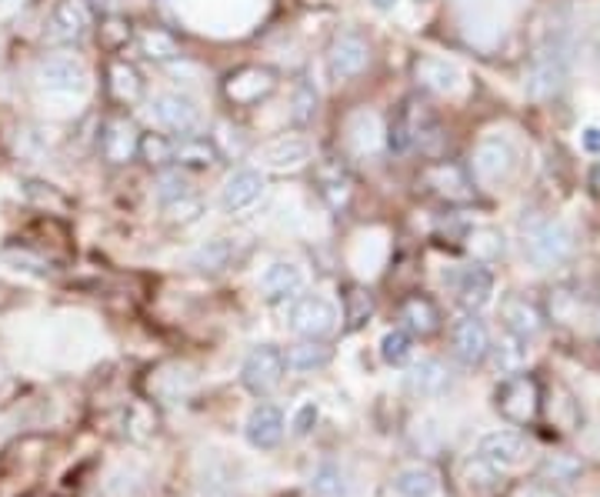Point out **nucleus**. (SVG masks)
Returning a JSON list of instances; mask_svg holds the SVG:
<instances>
[{
  "label": "nucleus",
  "instance_id": "1",
  "mask_svg": "<svg viewBox=\"0 0 600 497\" xmlns=\"http://www.w3.org/2000/svg\"><path fill=\"white\" fill-rule=\"evenodd\" d=\"M570 60H574V34L567 24H557L544 34L541 47L533 50L530 68H527V94L533 100H548L554 97L567 74H570Z\"/></svg>",
  "mask_w": 600,
  "mask_h": 497
},
{
  "label": "nucleus",
  "instance_id": "2",
  "mask_svg": "<svg viewBox=\"0 0 600 497\" xmlns=\"http://www.w3.org/2000/svg\"><path fill=\"white\" fill-rule=\"evenodd\" d=\"M444 144V128L440 117L421 100V97H408L397 107L393 123L387 128V147L397 154H437Z\"/></svg>",
  "mask_w": 600,
  "mask_h": 497
},
{
  "label": "nucleus",
  "instance_id": "3",
  "mask_svg": "<svg viewBox=\"0 0 600 497\" xmlns=\"http://www.w3.org/2000/svg\"><path fill=\"white\" fill-rule=\"evenodd\" d=\"M520 247L533 268H557L574 255V234L564 221L554 217H530L520 227Z\"/></svg>",
  "mask_w": 600,
  "mask_h": 497
},
{
  "label": "nucleus",
  "instance_id": "4",
  "mask_svg": "<svg viewBox=\"0 0 600 497\" xmlns=\"http://www.w3.org/2000/svg\"><path fill=\"white\" fill-rule=\"evenodd\" d=\"M37 91L50 100H81L87 94V68L78 57H44L37 64Z\"/></svg>",
  "mask_w": 600,
  "mask_h": 497
},
{
  "label": "nucleus",
  "instance_id": "5",
  "mask_svg": "<svg viewBox=\"0 0 600 497\" xmlns=\"http://www.w3.org/2000/svg\"><path fill=\"white\" fill-rule=\"evenodd\" d=\"M541 404H544V398H541L538 378H533V375H523V370H517V375L504 378V384H501L497 394H494L497 414H501L504 421L517 424V427H527V424L538 421Z\"/></svg>",
  "mask_w": 600,
  "mask_h": 497
},
{
  "label": "nucleus",
  "instance_id": "6",
  "mask_svg": "<svg viewBox=\"0 0 600 497\" xmlns=\"http://www.w3.org/2000/svg\"><path fill=\"white\" fill-rule=\"evenodd\" d=\"M341 324V310L323 294H297L287 307V328L301 338H330Z\"/></svg>",
  "mask_w": 600,
  "mask_h": 497
},
{
  "label": "nucleus",
  "instance_id": "7",
  "mask_svg": "<svg viewBox=\"0 0 600 497\" xmlns=\"http://www.w3.org/2000/svg\"><path fill=\"white\" fill-rule=\"evenodd\" d=\"M287 375V364H284V351L274 344H257L240 367V381L250 394L267 398L271 391H278V384Z\"/></svg>",
  "mask_w": 600,
  "mask_h": 497
},
{
  "label": "nucleus",
  "instance_id": "8",
  "mask_svg": "<svg viewBox=\"0 0 600 497\" xmlns=\"http://www.w3.org/2000/svg\"><path fill=\"white\" fill-rule=\"evenodd\" d=\"M370 60V47L361 34L344 31L330 40L327 54H323V74L330 84H344L351 78H357Z\"/></svg>",
  "mask_w": 600,
  "mask_h": 497
},
{
  "label": "nucleus",
  "instance_id": "9",
  "mask_svg": "<svg viewBox=\"0 0 600 497\" xmlns=\"http://www.w3.org/2000/svg\"><path fill=\"white\" fill-rule=\"evenodd\" d=\"M148 114H151V120L157 123L161 131L177 134V138L197 134L200 131V120H204V117H200V107L187 94H177V91L154 94Z\"/></svg>",
  "mask_w": 600,
  "mask_h": 497
},
{
  "label": "nucleus",
  "instance_id": "10",
  "mask_svg": "<svg viewBox=\"0 0 600 497\" xmlns=\"http://www.w3.org/2000/svg\"><path fill=\"white\" fill-rule=\"evenodd\" d=\"M424 184L434 198H440L444 204H471L478 198L474 177L463 164L454 161H437L424 170Z\"/></svg>",
  "mask_w": 600,
  "mask_h": 497
},
{
  "label": "nucleus",
  "instance_id": "11",
  "mask_svg": "<svg viewBox=\"0 0 600 497\" xmlns=\"http://www.w3.org/2000/svg\"><path fill=\"white\" fill-rule=\"evenodd\" d=\"M447 281L457 294V304L467 310V315H478V310H484L494 297V274L481 261L454 268Z\"/></svg>",
  "mask_w": 600,
  "mask_h": 497
},
{
  "label": "nucleus",
  "instance_id": "12",
  "mask_svg": "<svg viewBox=\"0 0 600 497\" xmlns=\"http://www.w3.org/2000/svg\"><path fill=\"white\" fill-rule=\"evenodd\" d=\"M91 34V8L84 0H60V4L50 11L47 31L44 37L54 47H74Z\"/></svg>",
  "mask_w": 600,
  "mask_h": 497
},
{
  "label": "nucleus",
  "instance_id": "13",
  "mask_svg": "<svg viewBox=\"0 0 600 497\" xmlns=\"http://www.w3.org/2000/svg\"><path fill=\"white\" fill-rule=\"evenodd\" d=\"M501 321H504V331L523 344L530 341H538L548 328V318H544V310L533 304L530 297L523 294H507L501 300Z\"/></svg>",
  "mask_w": 600,
  "mask_h": 497
},
{
  "label": "nucleus",
  "instance_id": "14",
  "mask_svg": "<svg viewBox=\"0 0 600 497\" xmlns=\"http://www.w3.org/2000/svg\"><path fill=\"white\" fill-rule=\"evenodd\" d=\"M138 147H141V131L133 128V120L127 117H107L101 123V134H97V151L107 164L120 167V164H130L138 157Z\"/></svg>",
  "mask_w": 600,
  "mask_h": 497
},
{
  "label": "nucleus",
  "instance_id": "15",
  "mask_svg": "<svg viewBox=\"0 0 600 497\" xmlns=\"http://www.w3.org/2000/svg\"><path fill=\"white\" fill-rule=\"evenodd\" d=\"M278 87V74L271 68H237L227 74L224 81V97L237 107H254L260 100H267Z\"/></svg>",
  "mask_w": 600,
  "mask_h": 497
},
{
  "label": "nucleus",
  "instance_id": "16",
  "mask_svg": "<svg viewBox=\"0 0 600 497\" xmlns=\"http://www.w3.org/2000/svg\"><path fill=\"white\" fill-rule=\"evenodd\" d=\"M514 167H517V147L507 138L491 134V138H484L478 144V151H474V174H478V180L504 184V180H510Z\"/></svg>",
  "mask_w": 600,
  "mask_h": 497
},
{
  "label": "nucleus",
  "instance_id": "17",
  "mask_svg": "<svg viewBox=\"0 0 600 497\" xmlns=\"http://www.w3.org/2000/svg\"><path fill=\"white\" fill-rule=\"evenodd\" d=\"M450 344H454V357L463 364V367H478L487 360V351H491V334H487V324L478 318V315H467L454 324L450 331Z\"/></svg>",
  "mask_w": 600,
  "mask_h": 497
},
{
  "label": "nucleus",
  "instance_id": "18",
  "mask_svg": "<svg viewBox=\"0 0 600 497\" xmlns=\"http://www.w3.org/2000/svg\"><path fill=\"white\" fill-rule=\"evenodd\" d=\"M263 191H267V180H263L260 170H254V167H237V170L227 174L224 188H221V208H224L227 214H240V211L254 208V204L263 198Z\"/></svg>",
  "mask_w": 600,
  "mask_h": 497
},
{
  "label": "nucleus",
  "instance_id": "19",
  "mask_svg": "<svg viewBox=\"0 0 600 497\" xmlns=\"http://www.w3.org/2000/svg\"><path fill=\"white\" fill-rule=\"evenodd\" d=\"M348 144L357 157H377L384 147H387V128H384V120L377 110H357L351 114L348 120Z\"/></svg>",
  "mask_w": 600,
  "mask_h": 497
},
{
  "label": "nucleus",
  "instance_id": "20",
  "mask_svg": "<svg viewBox=\"0 0 600 497\" xmlns=\"http://www.w3.org/2000/svg\"><path fill=\"white\" fill-rule=\"evenodd\" d=\"M314 177H317V191H320V198L327 201L330 211H344L351 204L354 177H351V170L341 161H333V157L330 161H317Z\"/></svg>",
  "mask_w": 600,
  "mask_h": 497
},
{
  "label": "nucleus",
  "instance_id": "21",
  "mask_svg": "<svg viewBox=\"0 0 600 497\" xmlns=\"http://www.w3.org/2000/svg\"><path fill=\"white\" fill-rule=\"evenodd\" d=\"M244 438L257 451H271L284 441V414L274 404H257L244 424Z\"/></svg>",
  "mask_w": 600,
  "mask_h": 497
},
{
  "label": "nucleus",
  "instance_id": "22",
  "mask_svg": "<svg viewBox=\"0 0 600 497\" xmlns=\"http://www.w3.org/2000/svg\"><path fill=\"white\" fill-rule=\"evenodd\" d=\"M310 141L301 134H281L260 147V164L271 170H301L310 164Z\"/></svg>",
  "mask_w": 600,
  "mask_h": 497
},
{
  "label": "nucleus",
  "instance_id": "23",
  "mask_svg": "<svg viewBox=\"0 0 600 497\" xmlns=\"http://www.w3.org/2000/svg\"><path fill=\"white\" fill-rule=\"evenodd\" d=\"M414 78L421 87H427L434 94H457L463 84V71L454 64V60L437 57V54H424L414 60Z\"/></svg>",
  "mask_w": 600,
  "mask_h": 497
},
{
  "label": "nucleus",
  "instance_id": "24",
  "mask_svg": "<svg viewBox=\"0 0 600 497\" xmlns=\"http://www.w3.org/2000/svg\"><path fill=\"white\" fill-rule=\"evenodd\" d=\"M304 271L294 261H278L260 274V291L271 304H291L297 294H304Z\"/></svg>",
  "mask_w": 600,
  "mask_h": 497
},
{
  "label": "nucleus",
  "instance_id": "25",
  "mask_svg": "<svg viewBox=\"0 0 600 497\" xmlns=\"http://www.w3.org/2000/svg\"><path fill=\"white\" fill-rule=\"evenodd\" d=\"M478 454L487 464H494L497 471H507V468H517L527 458V441H523V434H517V430H494V434H487V438H481Z\"/></svg>",
  "mask_w": 600,
  "mask_h": 497
},
{
  "label": "nucleus",
  "instance_id": "26",
  "mask_svg": "<svg viewBox=\"0 0 600 497\" xmlns=\"http://www.w3.org/2000/svg\"><path fill=\"white\" fill-rule=\"evenodd\" d=\"M240 255H244V244L237 237H214L208 244H200L190 255V268L204 271V274H217V271L234 268L240 261Z\"/></svg>",
  "mask_w": 600,
  "mask_h": 497
},
{
  "label": "nucleus",
  "instance_id": "27",
  "mask_svg": "<svg viewBox=\"0 0 600 497\" xmlns=\"http://www.w3.org/2000/svg\"><path fill=\"white\" fill-rule=\"evenodd\" d=\"M450 384H454L450 367L440 357H421L411 367V391L421 398H440L450 391Z\"/></svg>",
  "mask_w": 600,
  "mask_h": 497
},
{
  "label": "nucleus",
  "instance_id": "28",
  "mask_svg": "<svg viewBox=\"0 0 600 497\" xmlns=\"http://www.w3.org/2000/svg\"><path fill=\"white\" fill-rule=\"evenodd\" d=\"M400 321H404V331H411L414 338H431L440 331V310L431 297L414 294L400 304Z\"/></svg>",
  "mask_w": 600,
  "mask_h": 497
},
{
  "label": "nucleus",
  "instance_id": "29",
  "mask_svg": "<svg viewBox=\"0 0 600 497\" xmlns=\"http://www.w3.org/2000/svg\"><path fill=\"white\" fill-rule=\"evenodd\" d=\"M333 357V347L323 338H304L291 351H284V364L294 375H314V370L327 367Z\"/></svg>",
  "mask_w": 600,
  "mask_h": 497
},
{
  "label": "nucleus",
  "instance_id": "30",
  "mask_svg": "<svg viewBox=\"0 0 600 497\" xmlns=\"http://www.w3.org/2000/svg\"><path fill=\"white\" fill-rule=\"evenodd\" d=\"M390 487L397 497H434L440 487V474L431 464H408L393 474Z\"/></svg>",
  "mask_w": 600,
  "mask_h": 497
},
{
  "label": "nucleus",
  "instance_id": "31",
  "mask_svg": "<svg viewBox=\"0 0 600 497\" xmlns=\"http://www.w3.org/2000/svg\"><path fill=\"white\" fill-rule=\"evenodd\" d=\"M221 161L217 147L211 138H197V134H187V138H177L174 141V164L180 167H190V170H208Z\"/></svg>",
  "mask_w": 600,
  "mask_h": 497
},
{
  "label": "nucleus",
  "instance_id": "32",
  "mask_svg": "<svg viewBox=\"0 0 600 497\" xmlns=\"http://www.w3.org/2000/svg\"><path fill=\"white\" fill-rule=\"evenodd\" d=\"M107 78H110V94L120 104H138L144 97V78H141L138 68L127 64V60H114Z\"/></svg>",
  "mask_w": 600,
  "mask_h": 497
},
{
  "label": "nucleus",
  "instance_id": "33",
  "mask_svg": "<svg viewBox=\"0 0 600 497\" xmlns=\"http://www.w3.org/2000/svg\"><path fill=\"white\" fill-rule=\"evenodd\" d=\"M460 477H463V484L471 487L478 497H487V494H494V490L501 487L504 471H497V468H494V464H487L481 454H474V458H467V461H463Z\"/></svg>",
  "mask_w": 600,
  "mask_h": 497
},
{
  "label": "nucleus",
  "instance_id": "34",
  "mask_svg": "<svg viewBox=\"0 0 600 497\" xmlns=\"http://www.w3.org/2000/svg\"><path fill=\"white\" fill-rule=\"evenodd\" d=\"M310 490L317 497H348L351 494V481H348V474H344V468L338 461H320L314 468Z\"/></svg>",
  "mask_w": 600,
  "mask_h": 497
},
{
  "label": "nucleus",
  "instance_id": "35",
  "mask_svg": "<svg viewBox=\"0 0 600 497\" xmlns=\"http://www.w3.org/2000/svg\"><path fill=\"white\" fill-rule=\"evenodd\" d=\"M138 47L148 60H154V64H167V60L180 57V44L174 34L161 31V27H144L138 34Z\"/></svg>",
  "mask_w": 600,
  "mask_h": 497
},
{
  "label": "nucleus",
  "instance_id": "36",
  "mask_svg": "<svg viewBox=\"0 0 600 497\" xmlns=\"http://www.w3.org/2000/svg\"><path fill=\"white\" fill-rule=\"evenodd\" d=\"M320 110V91L314 87L310 78H297L294 81V91H291V120L297 128H307V123L317 117Z\"/></svg>",
  "mask_w": 600,
  "mask_h": 497
},
{
  "label": "nucleus",
  "instance_id": "37",
  "mask_svg": "<svg viewBox=\"0 0 600 497\" xmlns=\"http://www.w3.org/2000/svg\"><path fill=\"white\" fill-rule=\"evenodd\" d=\"M374 315V294L361 284H348L344 287V321H348V331H361Z\"/></svg>",
  "mask_w": 600,
  "mask_h": 497
},
{
  "label": "nucleus",
  "instance_id": "38",
  "mask_svg": "<svg viewBox=\"0 0 600 497\" xmlns=\"http://www.w3.org/2000/svg\"><path fill=\"white\" fill-rule=\"evenodd\" d=\"M123 434L130 441H148L157 434V414L151 404L144 401H133L127 411H123Z\"/></svg>",
  "mask_w": 600,
  "mask_h": 497
},
{
  "label": "nucleus",
  "instance_id": "39",
  "mask_svg": "<svg viewBox=\"0 0 600 497\" xmlns=\"http://www.w3.org/2000/svg\"><path fill=\"white\" fill-rule=\"evenodd\" d=\"M523 341H517V338H504V341H497V344H491V351H487V357H491V364H494V370L497 375H504V378H510V375H517V370L523 367Z\"/></svg>",
  "mask_w": 600,
  "mask_h": 497
},
{
  "label": "nucleus",
  "instance_id": "40",
  "mask_svg": "<svg viewBox=\"0 0 600 497\" xmlns=\"http://www.w3.org/2000/svg\"><path fill=\"white\" fill-rule=\"evenodd\" d=\"M467 251L474 255V261L491 264L504 255V237L494 227H474L471 234H467Z\"/></svg>",
  "mask_w": 600,
  "mask_h": 497
},
{
  "label": "nucleus",
  "instance_id": "41",
  "mask_svg": "<svg viewBox=\"0 0 600 497\" xmlns=\"http://www.w3.org/2000/svg\"><path fill=\"white\" fill-rule=\"evenodd\" d=\"M380 357L390 364V367H400L414 357V334L404 331V328H393L380 338Z\"/></svg>",
  "mask_w": 600,
  "mask_h": 497
},
{
  "label": "nucleus",
  "instance_id": "42",
  "mask_svg": "<svg viewBox=\"0 0 600 497\" xmlns=\"http://www.w3.org/2000/svg\"><path fill=\"white\" fill-rule=\"evenodd\" d=\"M138 157L151 167H167V164H174V141L164 134H141Z\"/></svg>",
  "mask_w": 600,
  "mask_h": 497
},
{
  "label": "nucleus",
  "instance_id": "43",
  "mask_svg": "<svg viewBox=\"0 0 600 497\" xmlns=\"http://www.w3.org/2000/svg\"><path fill=\"white\" fill-rule=\"evenodd\" d=\"M184 194H193V184H190L187 174H180V170L161 174V180H157V201H161V208L170 204V201H177V198H184Z\"/></svg>",
  "mask_w": 600,
  "mask_h": 497
},
{
  "label": "nucleus",
  "instance_id": "44",
  "mask_svg": "<svg viewBox=\"0 0 600 497\" xmlns=\"http://www.w3.org/2000/svg\"><path fill=\"white\" fill-rule=\"evenodd\" d=\"M164 214H167V221H174V224H193L200 214H204V201H200V194L193 191V194H184V198L164 204Z\"/></svg>",
  "mask_w": 600,
  "mask_h": 497
},
{
  "label": "nucleus",
  "instance_id": "45",
  "mask_svg": "<svg viewBox=\"0 0 600 497\" xmlns=\"http://www.w3.org/2000/svg\"><path fill=\"white\" fill-rule=\"evenodd\" d=\"M130 37H133L130 21L120 17V14H107V21L101 24V44H104L107 50H120V47H127Z\"/></svg>",
  "mask_w": 600,
  "mask_h": 497
},
{
  "label": "nucleus",
  "instance_id": "46",
  "mask_svg": "<svg viewBox=\"0 0 600 497\" xmlns=\"http://www.w3.org/2000/svg\"><path fill=\"white\" fill-rule=\"evenodd\" d=\"M211 141H214L221 161H224V157H240V154L247 151L244 131H240V128H231V123H217V134H214Z\"/></svg>",
  "mask_w": 600,
  "mask_h": 497
},
{
  "label": "nucleus",
  "instance_id": "47",
  "mask_svg": "<svg viewBox=\"0 0 600 497\" xmlns=\"http://www.w3.org/2000/svg\"><path fill=\"white\" fill-rule=\"evenodd\" d=\"M541 474L548 481H574L580 474V461L574 454H561V451L557 454H548L544 464H541Z\"/></svg>",
  "mask_w": 600,
  "mask_h": 497
},
{
  "label": "nucleus",
  "instance_id": "48",
  "mask_svg": "<svg viewBox=\"0 0 600 497\" xmlns=\"http://www.w3.org/2000/svg\"><path fill=\"white\" fill-rule=\"evenodd\" d=\"M577 307H580V294H574L570 287H557V291H551V315H554V321L570 324Z\"/></svg>",
  "mask_w": 600,
  "mask_h": 497
},
{
  "label": "nucleus",
  "instance_id": "49",
  "mask_svg": "<svg viewBox=\"0 0 600 497\" xmlns=\"http://www.w3.org/2000/svg\"><path fill=\"white\" fill-rule=\"evenodd\" d=\"M187 388H190V375H157L154 378V394L161 398V401H180L184 394H187Z\"/></svg>",
  "mask_w": 600,
  "mask_h": 497
},
{
  "label": "nucleus",
  "instance_id": "50",
  "mask_svg": "<svg viewBox=\"0 0 600 497\" xmlns=\"http://www.w3.org/2000/svg\"><path fill=\"white\" fill-rule=\"evenodd\" d=\"M317 417H320V407H317L314 401H301V404L294 407V417H291V430L297 434V438H304V434H310V430H314Z\"/></svg>",
  "mask_w": 600,
  "mask_h": 497
},
{
  "label": "nucleus",
  "instance_id": "51",
  "mask_svg": "<svg viewBox=\"0 0 600 497\" xmlns=\"http://www.w3.org/2000/svg\"><path fill=\"white\" fill-rule=\"evenodd\" d=\"M514 497H561L554 490V484H544V481H527L514 490Z\"/></svg>",
  "mask_w": 600,
  "mask_h": 497
},
{
  "label": "nucleus",
  "instance_id": "52",
  "mask_svg": "<svg viewBox=\"0 0 600 497\" xmlns=\"http://www.w3.org/2000/svg\"><path fill=\"white\" fill-rule=\"evenodd\" d=\"M580 147L587 154H600V128L597 123H587V128L580 131Z\"/></svg>",
  "mask_w": 600,
  "mask_h": 497
},
{
  "label": "nucleus",
  "instance_id": "53",
  "mask_svg": "<svg viewBox=\"0 0 600 497\" xmlns=\"http://www.w3.org/2000/svg\"><path fill=\"white\" fill-rule=\"evenodd\" d=\"M94 4H97L101 11H107V14H117V8H120V0H94Z\"/></svg>",
  "mask_w": 600,
  "mask_h": 497
},
{
  "label": "nucleus",
  "instance_id": "54",
  "mask_svg": "<svg viewBox=\"0 0 600 497\" xmlns=\"http://www.w3.org/2000/svg\"><path fill=\"white\" fill-rule=\"evenodd\" d=\"M370 4H374L377 11H393V8H397V0H370Z\"/></svg>",
  "mask_w": 600,
  "mask_h": 497
},
{
  "label": "nucleus",
  "instance_id": "55",
  "mask_svg": "<svg viewBox=\"0 0 600 497\" xmlns=\"http://www.w3.org/2000/svg\"><path fill=\"white\" fill-rule=\"evenodd\" d=\"M590 184L600 191V161H597V164H593V170H590Z\"/></svg>",
  "mask_w": 600,
  "mask_h": 497
},
{
  "label": "nucleus",
  "instance_id": "56",
  "mask_svg": "<svg viewBox=\"0 0 600 497\" xmlns=\"http://www.w3.org/2000/svg\"><path fill=\"white\" fill-rule=\"evenodd\" d=\"M11 4H17V0H0V11H4V8H11Z\"/></svg>",
  "mask_w": 600,
  "mask_h": 497
},
{
  "label": "nucleus",
  "instance_id": "57",
  "mask_svg": "<svg viewBox=\"0 0 600 497\" xmlns=\"http://www.w3.org/2000/svg\"><path fill=\"white\" fill-rule=\"evenodd\" d=\"M597 328H600V318H597Z\"/></svg>",
  "mask_w": 600,
  "mask_h": 497
},
{
  "label": "nucleus",
  "instance_id": "58",
  "mask_svg": "<svg viewBox=\"0 0 600 497\" xmlns=\"http://www.w3.org/2000/svg\"><path fill=\"white\" fill-rule=\"evenodd\" d=\"M417 4H424V0H417Z\"/></svg>",
  "mask_w": 600,
  "mask_h": 497
}]
</instances>
